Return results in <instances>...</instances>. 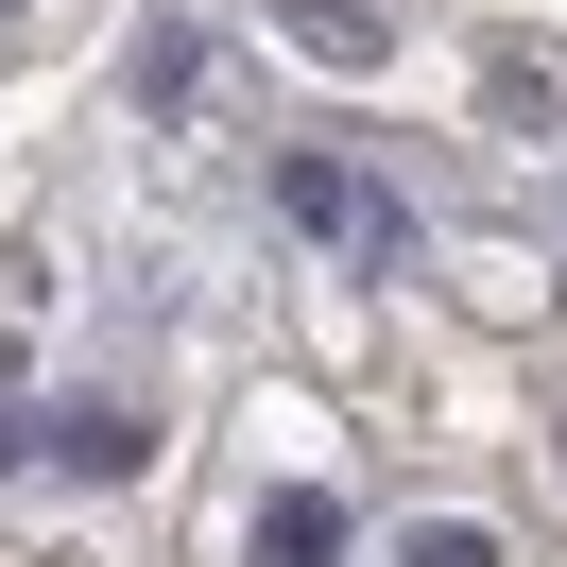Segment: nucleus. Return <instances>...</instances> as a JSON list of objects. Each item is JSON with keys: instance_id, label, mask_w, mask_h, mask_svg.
<instances>
[{"instance_id": "6", "label": "nucleus", "mask_w": 567, "mask_h": 567, "mask_svg": "<svg viewBox=\"0 0 567 567\" xmlns=\"http://www.w3.org/2000/svg\"><path fill=\"white\" fill-rule=\"evenodd\" d=\"M18 447H35V430H18V413H0V482H18Z\"/></svg>"}, {"instance_id": "4", "label": "nucleus", "mask_w": 567, "mask_h": 567, "mask_svg": "<svg viewBox=\"0 0 567 567\" xmlns=\"http://www.w3.org/2000/svg\"><path fill=\"white\" fill-rule=\"evenodd\" d=\"M276 18H292V52H327V70H379V18H361V0H276Z\"/></svg>"}, {"instance_id": "1", "label": "nucleus", "mask_w": 567, "mask_h": 567, "mask_svg": "<svg viewBox=\"0 0 567 567\" xmlns=\"http://www.w3.org/2000/svg\"><path fill=\"white\" fill-rule=\"evenodd\" d=\"M276 207L310 224V241H344V258H395L413 224H395V189H361L344 155H276Z\"/></svg>"}, {"instance_id": "2", "label": "nucleus", "mask_w": 567, "mask_h": 567, "mask_svg": "<svg viewBox=\"0 0 567 567\" xmlns=\"http://www.w3.org/2000/svg\"><path fill=\"white\" fill-rule=\"evenodd\" d=\"M35 447H52V464H70V482H138V447H155V430H138V413H121V395H70V413H52V430H35Z\"/></svg>"}, {"instance_id": "3", "label": "nucleus", "mask_w": 567, "mask_h": 567, "mask_svg": "<svg viewBox=\"0 0 567 567\" xmlns=\"http://www.w3.org/2000/svg\"><path fill=\"white\" fill-rule=\"evenodd\" d=\"M327 550H344V498H327V482H276V498H258V567H327Z\"/></svg>"}, {"instance_id": "5", "label": "nucleus", "mask_w": 567, "mask_h": 567, "mask_svg": "<svg viewBox=\"0 0 567 567\" xmlns=\"http://www.w3.org/2000/svg\"><path fill=\"white\" fill-rule=\"evenodd\" d=\"M395 567H498V533H464V516H430V533H413V550H395Z\"/></svg>"}]
</instances>
